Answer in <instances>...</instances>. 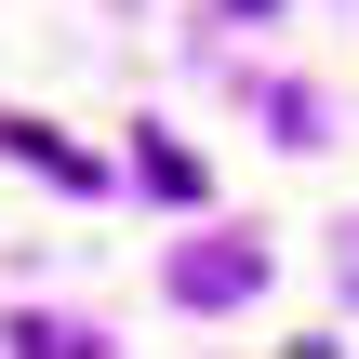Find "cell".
Masks as SVG:
<instances>
[{
    "label": "cell",
    "mask_w": 359,
    "mask_h": 359,
    "mask_svg": "<svg viewBox=\"0 0 359 359\" xmlns=\"http://www.w3.org/2000/svg\"><path fill=\"white\" fill-rule=\"evenodd\" d=\"M0 147H13V160H40V173H67V187H93V160H80L67 133H40V120H0Z\"/></svg>",
    "instance_id": "3"
},
{
    "label": "cell",
    "mask_w": 359,
    "mask_h": 359,
    "mask_svg": "<svg viewBox=\"0 0 359 359\" xmlns=\"http://www.w3.org/2000/svg\"><path fill=\"white\" fill-rule=\"evenodd\" d=\"M266 280V240H240V226H213V240H173V306H240Z\"/></svg>",
    "instance_id": "1"
},
{
    "label": "cell",
    "mask_w": 359,
    "mask_h": 359,
    "mask_svg": "<svg viewBox=\"0 0 359 359\" xmlns=\"http://www.w3.org/2000/svg\"><path fill=\"white\" fill-rule=\"evenodd\" d=\"M226 13H266V0H226Z\"/></svg>",
    "instance_id": "5"
},
{
    "label": "cell",
    "mask_w": 359,
    "mask_h": 359,
    "mask_svg": "<svg viewBox=\"0 0 359 359\" xmlns=\"http://www.w3.org/2000/svg\"><path fill=\"white\" fill-rule=\"evenodd\" d=\"M0 346H13V359H67V346H93V333H67V320H13Z\"/></svg>",
    "instance_id": "4"
},
{
    "label": "cell",
    "mask_w": 359,
    "mask_h": 359,
    "mask_svg": "<svg viewBox=\"0 0 359 359\" xmlns=\"http://www.w3.org/2000/svg\"><path fill=\"white\" fill-rule=\"evenodd\" d=\"M133 173L160 200H200V147H173V133H133Z\"/></svg>",
    "instance_id": "2"
}]
</instances>
